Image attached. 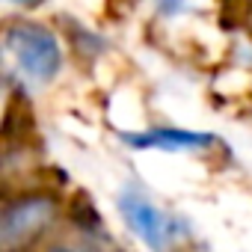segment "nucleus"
<instances>
[{"mask_svg":"<svg viewBox=\"0 0 252 252\" xmlns=\"http://www.w3.org/2000/svg\"><path fill=\"white\" fill-rule=\"evenodd\" d=\"M6 51L15 60L18 71L33 83H51L63 71V48L54 30L36 21H9L3 33Z\"/></svg>","mask_w":252,"mask_h":252,"instance_id":"nucleus-1","label":"nucleus"},{"mask_svg":"<svg viewBox=\"0 0 252 252\" xmlns=\"http://www.w3.org/2000/svg\"><path fill=\"white\" fill-rule=\"evenodd\" d=\"M57 217V202L42 193L18 196L0 214V249L21 252L27 249Z\"/></svg>","mask_w":252,"mask_h":252,"instance_id":"nucleus-2","label":"nucleus"},{"mask_svg":"<svg viewBox=\"0 0 252 252\" xmlns=\"http://www.w3.org/2000/svg\"><path fill=\"white\" fill-rule=\"evenodd\" d=\"M119 211H122V217H125V222H128L143 240H146V246L152 249V252H169V246H172V231H175V222L152 202V199H146L143 193H137V190H125L122 196H119Z\"/></svg>","mask_w":252,"mask_h":252,"instance_id":"nucleus-3","label":"nucleus"},{"mask_svg":"<svg viewBox=\"0 0 252 252\" xmlns=\"http://www.w3.org/2000/svg\"><path fill=\"white\" fill-rule=\"evenodd\" d=\"M125 143L134 149H163V152H190V149H208L214 146L211 134L199 131H178V128H155L146 134H125Z\"/></svg>","mask_w":252,"mask_h":252,"instance_id":"nucleus-4","label":"nucleus"},{"mask_svg":"<svg viewBox=\"0 0 252 252\" xmlns=\"http://www.w3.org/2000/svg\"><path fill=\"white\" fill-rule=\"evenodd\" d=\"M48 252H98V249L89 246L86 240H60V243H54Z\"/></svg>","mask_w":252,"mask_h":252,"instance_id":"nucleus-5","label":"nucleus"},{"mask_svg":"<svg viewBox=\"0 0 252 252\" xmlns=\"http://www.w3.org/2000/svg\"><path fill=\"white\" fill-rule=\"evenodd\" d=\"M9 3H15V6H36V3H42V0H9Z\"/></svg>","mask_w":252,"mask_h":252,"instance_id":"nucleus-6","label":"nucleus"}]
</instances>
